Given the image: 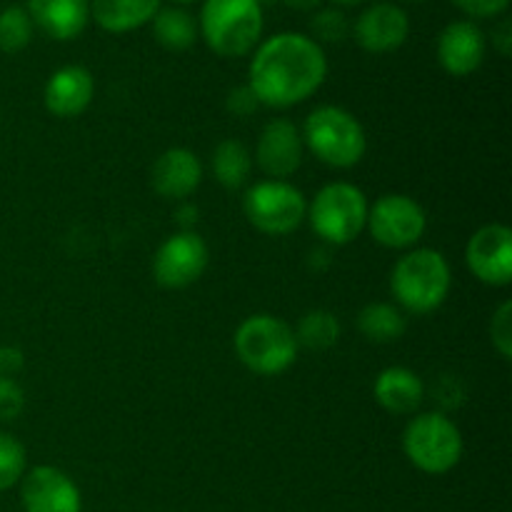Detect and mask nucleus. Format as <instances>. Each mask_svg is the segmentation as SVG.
I'll return each instance as SVG.
<instances>
[{
  "mask_svg": "<svg viewBox=\"0 0 512 512\" xmlns=\"http://www.w3.org/2000/svg\"><path fill=\"white\" fill-rule=\"evenodd\" d=\"M33 30L35 25L25 8L10 5V8L0 10V53L15 55L28 48L33 40Z\"/></svg>",
  "mask_w": 512,
  "mask_h": 512,
  "instance_id": "25",
  "label": "nucleus"
},
{
  "mask_svg": "<svg viewBox=\"0 0 512 512\" xmlns=\"http://www.w3.org/2000/svg\"><path fill=\"white\" fill-rule=\"evenodd\" d=\"M438 63L453 78H468L488 55V38L475 20H453L438 35Z\"/></svg>",
  "mask_w": 512,
  "mask_h": 512,
  "instance_id": "15",
  "label": "nucleus"
},
{
  "mask_svg": "<svg viewBox=\"0 0 512 512\" xmlns=\"http://www.w3.org/2000/svg\"><path fill=\"white\" fill-rule=\"evenodd\" d=\"M358 330L368 343L388 345L403 338L408 318L393 303H368L358 313Z\"/></svg>",
  "mask_w": 512,
  "mask_h": 512,
  "instance_id": "22",
  "label": "nucleus"
},
{
  "mask_svg": "<svg viewBox=\"0 0 512 512\" xmlns=\"http://www.w3.org/2000/svg\"><path fill=\"white\" fill-rule=\"evenodd\" d=\"M208 263V243L195 230H178L155 250L153 278L168 290H183L203 278Z\"/></svg>",
  "mask_w": 512,
  "mask_h": 512,
  "instance_id": "10",
  "label": "nucleus"
},
{
  "mask_svg": "<svg viewBox=\"0 0 512 512\" xmlns=\"http://www.w3.org/2000/svg\"><path fill=\"white\" fill-rule=\"evenodd\" d=\"M330 3L335 5V8H358V5H365L368 3V0H330Z\"/></svg>",
  "mask_w": 512,
  "mask_h": 512,
  "instance_id": "37",
  "label": "nucleus"
},
{
  "mask_svg": "<svg viewBox=\"0 0 512 512\" xmlns=\"http://www.w3.org/2000/svg\"><path fill=\"white\" fill-rule=\"evenodd\" d=\"M25 408V393L15 378L0 375V423H10Z\"/></svg>",
  "mask_w": 512,
  "mask_h": 512,
  "instance_id": "29",
  "label": "nucleus"
},
{
  "mask_svg": "<svg viewBox=\"0 0 512 512\" xmlns=\"http://www.w3.org/2000/svg\"><path fill=\"white\" fill-rule=\"evenodd\" d=\"M285 8L298 10V13H315L323 5V0H280Z\"/></svg>",
  "mask_w": 512,
  "mask_h": 512,
  "instance_id": "36",
  "label": "nucleus"
},
{
  "mask_svg": "<svg viewBox=\"0 0 512 512\" xmlns=\"http://www.w3.org/2000/svg\"><path fill=\"white\" fill-rule=\"evenodd\" d=\"M175 5H190V3H198V0H173Z\"/></svg>",
  "mask_w": 512,
  "mask_h": 512,
  "instance_id": "39",
  "label": "nucleus"
},
{
  "mask_svg": "<svg viewBox=\"0 0 512 512\" xmlns=\"http://www.w3.org/2000/svg\"><path fill=\"white\" fill-rule=\"evenodd\" d=\"M28 470V453L15 435L0 433V493L15 488Z\"/></svg>",
  "mask_w": 512,
  "mask_h": 512,
  "instance_id": "26",
  "label": "nucleus"
},
{
  "mask_svg": "<svg viewBox=\"0 0 512 512\" xmlns=\"http://www.w3.org/2000/svg\"><path fill=\"white\" fill-rule=\"evenodd\" d=\"M300 135L305 150L335 170L355 168L368 153L365 128L350 110L340 105H318L305 118Z\"/></svg>",
  "mask_w": 512,
  "mask_h": 512,
  "instance_id": "4",
  "label": "nucleus"
},
{
  "mask_svg": "<svg viewBox=\"0 0 512 512\" xmlns=\"http://www.w3.org/2000/svg\"><path fill=\"white\" fill-rule=\"evenodd\" d=\"M453 5L468 15V20H488L503 18L510 8V0H453Z\"/></svg>",
  "mask_w": 512,
  "mask_h": 512,
  "instance_id": "30",
  "label": "nucleus"
},
{
  "mask_svg": "<svg viewBox=\"0 0 512 512\" xmlns=\"http://www.w3.org/2000/svg\"><path fill=\"white\" fill-rule=\"evenodd\" d=\"M453 270L448 258L433 248H413L390 270V293L408 315H430L448 300Z\"/></svg>",
  "mask_w": 512,
  "mask_h": 512,
  "instance_id": "2",
  "label": "nucleus"
},
{
  "mask_svg": "<svg viewBox=\"0 0 512 512\" xmlns=\"http://www.w3.org/2000/svg\"><path fill=\"white\" fill-rule=\"evenodd\" d=\"M403 3H428V0H403Z\"/></svg>",
  "mask_w": 512,
  "mask_h": 512,
  "instance_id": "40",
  "label": "nucleus"
},
{
  "mask_svg": "<svg viewBox=\"0 0 512 512\" xmlns=\"http://www.w3.org/2000/svg\"><path fill=\"white\" fill-rule=\"evenodd\" d=\"M493 48L498 50L503 58H508L512 53V20L510 18H500L493 28Z\"/></svg>",
  "mask_w": 512,
  "mask_h": 512,
  "instance_id": "34",
  "label": "nucleus"
},
{
  "mask_svg": "<svg viewBox=\"0 0 512 512\" xmlns=\"http://www.w3.org/2000/svg\"><path fill=\"white\" fill-rule=\"evenodd\" d=\"M295 340H298V348L315 350V353H323V350H330L340 340V320L338 315L330 313L325 308L308 310L303 318L298 320V328L293 330Z\"/></svg>",
  "mask_w": 512,
  "mask_h": 512,
  "instance_id": "24",
  "label": "nucleus"
},
{
  "mask_svg": "<svg viewBox=\"0 0 512 512\" xmlns=\"http://www.w3.org/2000/svg\"><path fill=\"white\" fill-rule=\"evenodd\" d=\"M465 265L483 285L505 288L512 283V230L503 223H488L470 235Z\"/></svg>",
  "mask_w": 512,
  "mask_h": 512,
  "instance_id": "11",
  "label": "nucleus"
},
{
  "mask_svg": "<svg viewBox=\"0 0 512 512\" xmlns=\"http://www.w3.org/2000/svg\"><path fill=\"white\" fill-rule=\"evenodd\" d=\"M253 170V153L245 143L225 138L213 150V175L225 190H238L248 183Z\"/></svg>",
  "mask_w": 512,
  "mask_h": 512,
  "instance_id": "23",
  "label": "nucleus"
},
{
  "mask_svg": "<svg viewBox=\"0 0 512 512\" xmlns=\"http://www.w3.org/2000/svg\"><path fill=\"white\" fill-rule=\"evenodd\" d=\"M350 35V20L345 10L328 5H320L313 15H310V38L318 45L323 43H343Z\"/></svg>",
  "mask_w": 512,
  "mask_h": 512,
  "instance_id": "27",
  "label": "nucleus"
},
{
  "mask_svg": "<svg viewBox=\"0 0 512 512\" xmlns=\"http://www.w3.org/2000/svg\"><path fill=\"white\" fill-rule=\"evenodd\" d=\"M225 108H228V113H233L235 118H250V115L260 108V103L258 98H255L253 90H250V85L245 83L230 90L228 98H225Z\"/></svg>",
  "mask_w": 512,
  "mask_h": 512,
  "instance_id": "31",
  "label": "nucleus"
},
{
  "mask_svg": "<svg viewBox=\"0 0 512 512\" xmlns=\"http://www.w3.org/2000/svg\"><path fill=\"white\" fill-rule=\"evenodd\" d=\"M30 20L48 38L75 40L90 23V0H28Z\"/></svg>",
  "mask_w": 512,
  "mask_h": 512,
  "instance_id": "18",
  "label": "nucleus"
},
{
  "mask_svg": "<svg viewBox=\"0 0 512 512\" xmlns=\"http://www.w3.org/2000/svg\"><path fill=\"white\" fill-rule=\"evenodd\" d=\"M350 33L355 35V43L365 53H395L403 48L410 35V15L398 3L380 0V3H370L358 15V20L350 25Z\"/></svg>",
  "mask_w": 512,
  "mask_h": 512,
  "instance_id": "13",
  "label": "nucleus"
},
{
  "mask_svg": "<svg viewBox=\"0 0 512 512\" xmlns=\"http://www.w3.org/2000/svg\"><path fill=\"white\" fill-rule=\"evenodd\" d=\"M20 503L25 512H80L83 495L68 473L53 465H35L20 480Z\"/></svg>",
  "mask_w": 512,
  "mask_h": 512,
  "instance_id": "12",
  "label": "nucleus"
},
{
  "mask_svg": "<svg viewBox=\"0 0 512 512\" xmlns=\"http://www.w3.org/2000/svg\"><path fill=\"white\" fill-rule=\"evenodd\" d=\"M203 183V163L188 148H168L150 168V185L163 200L185 203Z\"/></svg>",
  "mask_w": 512,
  "mask_h": 512,
  "instance_id": "16",
  "label": "nucleus"
},
{
  "mask_svg": "<svg viewBox=\"0 0 512 512\" xmlns=\"http://www.w3.org/2000/svg\"><path fill=\"white\" fill-rule=\"evenodd\" d=\"M368 208V195L358 185L335 180L315 193V198L308 203L305 220L325 243L348 245L365 230Z\"/></svg>",
  "mask_w": 512,
  "mask_h": 512,
  "instance_id": "7",
  "label": "nucleus"
},
{
  "mask_svg": "<svg viewBox=\"0 0 512 512\" xmlns=\"http://www.w3.org/2000/svg\"><path fill=\"white\" fill-rule=\"evenodd\" d=\"M265 13L255 0H203L198 33L220 58H245L260 45Z\"/></svg>",
  "mask_w": 512,
  "mask_h": 512,
  "instance_id": "3",
  "label": "nucleus"
},
{
  "mask_svg": "<svg viewBox=\"0 0 512 512\" xmlns=\"http://www.w3.org/2000/svg\"><path fill=\"white\" fill-rule=\"evenodd\" d=\"M163 8V0H90V18L105 33L123 35L143 28Z\"/></svg>",
  "mask_w": 512,
  "mask_h": 512,
  "instance_id": "20",
  "label": "nucleus"
},
{
  "mask_svg": "<svg viewBox=\"0 0 512 512\" xmlns=\"http://www.w3.org/2000/svg\"><path fill=\"white\" fill-rule=\"evenodd\" d=\"M365 230L383 248L413 250L428 230V215L410 195L385 193L368 208Z\"/></svg>",
  "mask_w": 512,
  "mask_h": 512,
  "instance_id": "9",
  "label": "nucleus"
},
{
  "mask_svg": "<svg viewBox=\"0 0 512 512\" xmlns=\"http://www.w3.org/2000/svg\"><path fill=\"white\" fill-rule=\"evenodd\" d=\"M490 343L503 360L512 358V303L503 300L490 320Z\"/></svg>",
  "mask_w": 512,
  "mask_h": 512,
  "instance_id": "28",
  "label": "nucleus"
},
{
  "mask_svg": "<svg viewBox=\"0 0 512 512\" xmlns=\"http://www.w3.org/2000/svg\"><path fill=\"white\" fill-rule=\"evenodd\" d=\"M233 348L240 363L255 375L275 378L290 370L298 360V340L283 318L270 313H255L238 325Z\"/></svg>",
  "mask_w": 512,
  "mask_h": 512,
  "instance_id": "5",
  "label": "nucleus"
},
{
  "mask_svg": "<svg viewBox=\"0 0 512 512\" xmlns=\"http://www.w3.org/2000/svg\"><path fill=\"white\" fill-rule=\"evenodd\" d=\"M305 145L300 128L288 118H275L260 130L255 160L270 180H285L303 165Z\"/></svg>",
  "mask_w": 512,
  "mask_h": 512,
  "instance_id": "14",
  "label": "nucleus"
},
{
  "mask_svg": "<svg viewBox=\"0 0 512 512\" xmlns=\"http://www.w3.org/2000/svg\"><path fill=\"white\" fill-rule=\"evenodd\" d=\"M328 78L323 45L305 33H275L260 40L248 68V85L265 108H293L305 103Z\"/></svg>",
  "mask_w": 512,
  "mask_h": 512,
  "instance_id": "1",
  "label": "nucleus"
},
{
  "mask_svg": "<svg viewBox=\"0 0 512 512\" xmlns=\"http://www.w3.org/2000/svg\"><path fill=\"white\" fill-rule=\"evenodd\" d=\"M95 80L85 65H63L48 78L43 88V105L55 118H78L90 108Z\"/></svg>",
  "mask_w": 512,
  "mask_h": 512,
  "instance_id": "17",
  "label": "nucleus"
},
{
  "mask_svg": "<svg viewBox=\"0 0 512 512\" xmlns=\"http://www.w3.org/2000/svg\"><path fill=\"white\" fill-rule=\"evenodd\" d=\"M373 398L385 413L415 415L425 400V383L415 370L390 365L380 370L373 383Z\"/></svg>",
  "mask_w": 512,
  "mask_h": 512,
  "instance_id": "19",
  "label": "nucleus"
},
{
  "mask_svg": "<svg viewBox=\"0 0 512 512\" xmlns=\"http://www.w3.org/2000/svg\"><path fill=\"white\" fill-rule=\"evenodd\" d=\"M463 433L448 413H415L403 430V453L425 475H445L463 460Z\"/></svg>",
  "mask_w": 512,
  "mask_h": 512,
  "instance_id": "6",
  "label": "nucleus"
},
{
  "mask_svg": "<svg viewBox=\"0 0 512 512\" xmlns=\"http://www.w3.org/2000/svg\"><path fill=\"white\" fill-rule=\"evenodd\" d=\"M178 223L180 230H193V225L198 223V208L190 203H183L178 210Z\"/></svg>",
  "mask_w": 512,
  "mask_h": 512,
  "instance_id": "35",
  "label": "nucleus"
},
{
  "mask_svg": "<svg viewBox=\"0 0 512 512\" xmlns=\"http://www.w3.org/2000/svg\"><path fill=\"white\" fill-rule=\"evenodd\" d=\"M153 25V38L158 40V45H163L170 53H183L190 50L198 43V20L188 13L180 5H168V8H160L155 13V18L150 20Z\"/></svg>",
  "mask_w": 512,
  "mask_h": 512,
  "instance_id": "21",
  "label": "nucleus"
},
{
  "mask_svg": "<svg viewBox=\"0 0 512 512\" xmlns=\"http://www.w3.org/2000/svg\"><path fill=\"white\" fill-rule=\"evenodd\" d=\"M243 213L263 235H290L305 223L308 198L288 180H258L245 190Z\"/></svg>",
  "mask_w": 512,
  "mask_h": 512,
  "instance_id": "8",
  "label": "nucleus"
},
{
  "mask_svg": "<svg viewBox=\"0 0 512 512\" xmlns=\"http://www.w3.org/2000/svg\"><path fill=\"white\" fill-rule=\"evenodd\" d=\"M23 365V350L13 348V345H3V348H0V375H3V378H15V375L23 370Z\"/></svg>",
  "mask_w": 512,
  "mask_h": 512,
  "instance_id": "33",
  "label": "nucleus"
},
{
  "mask_svg": "<svg viewBox=\"0 0 512 512\" xmlns=\"http://www.w3.org/2000/svg\"><path fill=\"white\" fill-rule=\"evenodd\" d=\"M255 3L265 10V5H273V3H278V0H255Z\"/></svg>",
  "mask_w": 512,
  "mask_h": 512,
  "instance_id": "38",
  "label": "nucleus"
},
{
  "mask_svg": "<svg viewBox=\"0 0 512 512\" xmlns=\"http://www.w3.org/2000/svg\"><path fill=\"white\" fill-rule=\"evenodd\" d=\"M435 398H438V403L443 405L445 410H455L463 405L465 400V388L463 383H460L455 375H443V378L438 380V385H435ZM443 410V413H445Z\"/></svg>",
  "mask_w": 512,
  "mask_h": 512,
  "instance_id": "32",
  "label": "nucleus"
}]
</instances>
